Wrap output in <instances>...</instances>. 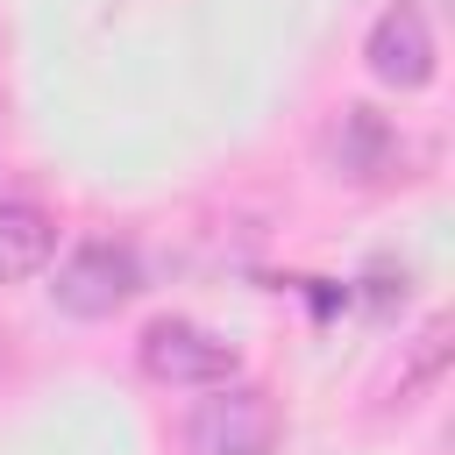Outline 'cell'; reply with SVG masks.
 I'll return each mask as SVG.
<instances>
[{
    "mask_svg": "<svg viewBox=\"0 0 455 455\" xmlns=\"http://www.w3.org/2000/svg\"><path fill=\"white\" fill-rule=\"evenodd\" d=\"M192 448L199 455H270L284 434V412L263 384H213L192 405Z\"/></svg>",
    "mask_w": 455,
    "mask_h": 455,
    "instance_id": "6da1fadb",
    "label": "cell"
},
{
    "mask_svg": "<svg viewBox=\"0 0 455 455\" xmlns=\"http://www.w3.org/2000/svg\"><path fill=\"white\" fill-rule=\"evenodd\" d=\"M142 370H149L156 384H206V391H213V384H235L242 348L220 341V334H206L199 320L164 313V320L142 327Z\"/></svg>",
    "mask_w": 455,
    "mask_h": 455,
    "instance_id": "7a4b0ae2",
    "label": "cell"
},
{
    "mask_svg": "<svg viewBox=\"0 0 455 455\" xmlns=\"http://www.w3.org/2000/svg\"><path fill=\"white\" fill-rule=\"evenodd\" d=\"M135 256H128V242H107V235H92V242H78L71 256H64V270H57V284H50V299L64 306V313H78V320H107V313H121L128 299H135Z\"/></svg>",
    "mask_w": 455,
    "mask_h": 455,
    "instance_id": "3957f363",
    "label": "cell"
},
{
    "mask_svg": "<svg viewBox=\"0 0 455 455\" xmlns=\"http://www.w3.org/2000/svg\"><path fill=\"white\" fill-rule=\"evenodd\" d=\"M363 57H370V71L384 78V85H398V92H419V85H434V28H427V14L412 7V0H398V7H384L377 21H370V43H363Z\"/></svg>",
    "mask_w": 455,
    "mask_h": 455,
    "instance_id": "277c9868",
    "label": "cell"
},
{
    "mask_svg": "<svg viewBox=\"0 0 455 455\" xmlns=\"http://www.w3.org/2000/svg\"><path fill=\"white\" fill-rule=\"evenodd\" d=\"M327 164L341 171V178H384L391 164H398V128L377 114V107H341L334 114V128H327Z\"/></svg>",
    "mask_w": 455,
    "mask_h": 455,
    "instance_id": "5b68a950",
    "label": "cell"
},
{
    "mask_svg": "<svg viewBox=\"0 0 455 455\" xmlns=\"http://www.w3.org/2000/svg\"><path fill=\"white\" fill-rule=\"evenodd\" d=\"M57 249V220L36 199H0V284H21L50 263Z\"/></svg>",
    "mask_w": 455,
    "mask_h": 455,
    "instance_id": "8992f818",
    "label": "cell"
},
{
    "mask_svg": "<svg viewBox=\"0 0 455 455\" xmlns=\"http://www.w3.org/2000/svg\"><path fill=\"white\" fill-rule=\"evenodd\" d=\"M441 363H448V320L434 313L427 327H419V341H412V355H405V370H398V405H412L434 377H441Z\"/></svg>",
    "mask_w": 455,
    "mask_h": 455,
    "instance_id": "52a82bcc",
    "label": "cell"
}]
</instances>
